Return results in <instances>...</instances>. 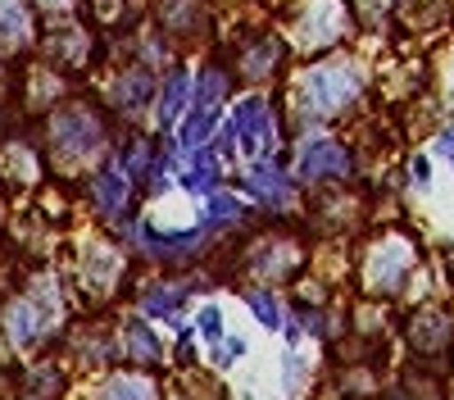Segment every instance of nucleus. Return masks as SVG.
Wrapping results in <instances>:
<instances>
[{
  "instance_id": "1",
  "label": "nucleus",
  "mask_w": 454,
  "mask_h": 400,
  "mask_svg": "<svg viewBox=\"0 0 454 400\" xmlns=\"http://www.w3.org/2000/svg\"><path fill=\"white\" fill-rule=\"evenodd\" d=\"M68 301L51 269H36L23 286L0 296V341L14 355H42L64 327Z\"/></svg>"
},
{
  "instance_id": "2",
  "label": "nucleus",
  "mask_w": 454,
  "mask_h": 400,
  "mask_svg": "<svg viewBox=\"0 0 454 400\" xmlns=\"http://www.w3.org/2000/svg\"><path fill=\"white\" fill-rule=\"evenodd\" d=\"M42 137L46 155L59 169H96L109 151V119L87 96H64L42 109Z\"/></svg>"
},
{
  "instance_id": "3",
  "label": "nucleus",
  "mask_w": 454,
  "mask_h": 400,
  "mask_svg": "<svg viewBox=\"0 0 454 400\" xmlns=\"http://www.w3.org/2000/svg\"><path fill=\"white\" fill-rule=\"evenodd\" d=\"M364 68L359 59H346V55H327V59H314L309 68H300V78L291 87V100H295V114L300 119H336L340 109H350L359 96H364Z\"/></svg>"
},
{
  "instance_id": "4",
  "label": "nucleus",
  "mask_w": 454,
  "mask_h": 400,
  "mask_svg": "<svg viewBox=\"0 0 454 400\" xmlns=\"http://www.w3.org/2000/svg\"><path fill=\"white\" fill-rule=\"evenodd\" d=\"M227 128L237 137V155L250 160H278V105L263 96V91H246L237 96V105L227 109Z\"/></svg>"
},
{
  "instance_id": "5",
  "label": "nucleus",
  "mask_w": 454,
  "mask_h": 400,
  "mask_svg": "<svg viewBox=\"0 0 454 400\" xmlns=\"http://www.w3.org/2000/svg\"><path fill=\"white\" fill-rule=\"evenodd\" d=\"M346 27H350L346 0H305L291 14V42L300 51H327L346 36Z\"/></svg>"
},
{
  "instance_id": "6",
  "label": "nucleus",
  "mask_w": 454,
  "mask_h": 400,
  "mask_svg": "<svg viewBox=\"0 0 454 400\" xmlns=\"http://www.w3.org/2000/svg\"><path fill=\"white\" fill-rule=\"evenodd\" d=\"M46 19L36 14L32 0H0V55L5 59H27L42 51Z\"/></svg>"
},
{
  "instance_id": "7",
  "label": "nucleus",
  "mask_w": 454,
  "mask_h": 400,
  "mask_svg": "<svg viewBox=\"0 0 454 400\" xmlns=\"http://www.w3.org/2000/svg\"><path fill=\"white\" fill-rule=\"evenodd\" d=\"M192 87H196L192 64L173 59V64L164 68L160 87H155V105H150V114H155V128H160V132H173V128L182 123L186 105H192Z\"/></svg>"
},
{
  "instance_id": "8",
  "label": "nucleus",
  "mask_w": 454,
  "mask_h": 400,
  "mask_svg": "<svg viewBox=\"0 0 454 400\" xmlns=\"http://www.w3.org/2000/svg\"><path fill=\"white\" fill-rule=\"evenodd\" d=\"M350 173V151L332 137H309L295 151V177L300 182H336Z\"/></svg>"
},
{
  "instance_id": "9",
  "label": "nucleus",
  "mask_w": 454,
  "mask_h": 400,
  "mask_svg": "<svg viewBox=\"0 0 454 400\" xmlns=\"http://www.w3.org/2000/svg\"><path fill=\"white\" fill-rule=\"evenodd\" d=\"M132 192H137V182H132L119 164H114V160L96 164L91 177H87V200H91V209H96L100 218H123L128 205H132Z\"/></svg>"
},
{
  "instance_id": "10",
  "label": "nucleus",
  "mask_w": 454,
  "mask_h": 400,
  "mask_svg": "<svg viewBox=\"0 0 454 400\" xmlns=\"http://www.w3.org/2000/svg\"><path fill=\"white\" fill-rule=\"evenodd\" d=\"M155 87H160V78H155V68H145L141 59L137 64H128L119 78L109 82V109L114 114H123V119H137L145 105H155Z\"/></svg>"
},
{
  "instance_id": "11",
  "label": "nucleus",
  "mask_w": 454,
  "mask_h": 400,
  "mask_svg": "<svg viewBox=\"0 0 454 400\" xmlns=\"http://www.w3.org/2000/svg\"><path fill=\"white\" fill-rule=\"evenodd\" d=\"M87 400H164V391L145 369H114L87 387Z\"/></svg>"
},
{
  "instance_id": "12",
  "label": "nucleus",
  "mask_w": 454,
  "mask_h": 400,
  "mask_svg": "<svg viewBox=\"0 0 454 400\" xmlns=\"http://www.w3.org/2000/svg\"><path fill=\"white\" fill-rule=\"evenodd\" d=\"M282 55H286V42L282 36H250V42L232 55V73L237 78H246V82H269L273 73H278V64H282Z\"/></svg>"
},
{
  "instance_id": "13",
  "label": "nucleus",
  "mask_w": 454,
  "mask_h": 400,
  "mask_svg": "<svg viewBox=\"0 0 454 400\" xmlns=\"http://www.w3.org/2000/svg\"><path fill=\"white\" fill-rule=\"evenodd\" d=\"M404 273H409V246L400 237H387L382 246H372L368 264H364V278H368L372 291H382V296H387V291L400 286Z\"/></svg>"
},
{
  "instance_id": "14",
  "label": "nucleus",
  "mask_w": 454,
  "mask_h": 400,
  "mask_svg": "<svg viewBox=\"0 0 454 400\" xmlns=\"http://www.w3.org/2000/svg\"><path fill=\"white\" fill-rule=\"evenodd\" d=\"M119 355L132 364V369H155V364H164V341L145 318H128L119 327Z\"/></svg>"
},
{
  "instance_id": "15",
  "label": "nucleus",
  "mask_w": 454,
  "mask_h": 400,
  "mask_svg": "<svg viewBox=\"0 0 454 400\" xmlns=\"http://www.w3.org/2000/svg\"><path fill=\"white\" fill-rule=\"evenodd\" d=\"M241 187H246L259 205H286V200H291V177H286L282 160H250Z\"/></svg>"
},
{
  "instance_id": "16",
  "label": "nucleus",
  "mask_w": 454,
  "mask_h": 400,
  "mask_svg": "<svg viewBox=\"0 0 454 400\" xmlns=\"http://www.w3.org/2000/svg\"><path fill=\"white\" fill-rule=\"evenodd\" d=\"M119 273H123V260H119V250H105V241H96V246L82 255V286L100 291V286H109Z\"/></svg>"
},
{
  "instance_id": "17",
  "label": "nucleus",
  "mask_w": 454,
  "mask_h": 400,
  "mask_svg": "<svg viewBox=\"0 0 454 400\" xmlns=\"http://www.w3.org/2000/svg\"><path fill=\"white\" fill-rule=\"evenodd\" d=\"M237 218H246V205H241L232 192H223V187H218L214 196L200 200V224H205V228H232Z\"/></svg>"
},
{
  "instance_id": "18",
  "label": "nucleus",
  "mask_w": 454,
  "mask_h": 400,
  "mask_svg": "<svg viewBox=\"0 0 454 400\" xmlns=\"http://www.w3.org/2000/svg\"><path fill=\"white\" fill-rule=\"evenodd\" d=\"M59 364H32L19 382V396L23 400H59Z\"/></svg>"
},
{
  "instance_id": "19",
  "label": "nucleus",
  "mask_w": 454,
  "mask_h": 400,
  "mask_svg": "<svg viewBox=\"0 0 454 400\" xmlns=\"http://www.w3.org/2000/svg\"><path fill=\"white\" fill-rule=\"evenodd\" d=\"M186 305V291L182 286H150L141 296V314L145 318H164V323H177V310Z\"/></svg>"
},
{
  "instance_id": "20",
  "label": "nucleus",
  "mask_w": 454,
  "mask_h": 400,
  "mask_svg": "<svg viewBox=\"0 0 454 400\" xmlns=\"http://www.w3.org/2000/svg\"><path fill=\"white\" fill-rule=\"evenodd\" d=\"M246 305H250V314L269 327V333H282L286 327V318H282V301L273 296V291H263V286H250L246 291Z\"/></svg>"
},
{
  "instance_id": "21",
  "label": "nucleus",
  "mask_w": 454,
  "mask_h": 400,
  "mask_svg": "<svg viewBox=\"0 0 454 400\" xmlns=\"http://www.w3.org/2000/svg\"><path fill=\"white\" fill-rule=\"evenodd\" d=\"M196 337H200L205 346H218V341L227 337L223 310H218V305H200V310H196Z\"/></svg>"
},
{
  "instance_id": "22",
  "label": "nucleus",
  "mask_w": 454,
  "mask_h": 400,
  "mask_svg": "<svg viewBox=\"0 0 454 400\" xmlns=\"http://www.w3.org/2000/svg\"><path fill=\"white\" fill-rule=\"evenodd\" d=\"M36 14H42L46 23H59V19H73L78 14V0H32Z\"/></svg>"
},
{
  "instance_id": "23",
  "label": "nucleus",
  "mask_w": 454,
  "mask_h": 400,
  "mask_svg": "<svg viewBox=\"0 0 454 400\" xmlns=\"http://www.w3.org/2000/svg\"><path fill=\"white\" fill-rule=\"evenodd\" d=\"M214 350V364H218V369H223V364H232V359H241L246 355V341L241 337H223L218 346H209Z\"/></svg>"
},
{
  "instance_id": "24",
  "label": "nucleus",
  "mask_w": 454,
  "mask_h": 400,
  "mask_svg": "<svg viewBox=\"0 0 454 400\" xmlns=\"http://www.w3.org/2000/svg\"><path fill=\"white\" fill-rule=\"evenodd\" d=\"M436 151H441V155H450V160H454V132H445V137H441V141H436Z\"/></svg>"
},
{
  "instance_id": "25",
  "label": "nucleus",
  "mask_w": 454,
  "mask_h": 400,
  "mask_svg": "<svg viewBox=\"0 0 454 400\" xmlns=\"http://www.w3.org/2000/svg\"><path fill=\"white\" fill-rule=\"evenodd\" d=\"M10 64H14V59H5V55H0V91L10 87Z\"/></svg>"
},
{
  "instance_id": "26",
  "label": "nucleus",
  "mask_w": 454,
  "mask_h": 400,
  "mask_svg": "<svg viewBox=\"0 0 454 400\" xmlns=\"http://www.w3.org/2000/svg\"><path fill=\"white\" fill-rule=\"evenodd\" d=\"M0 232H5V196H0Z\"/></svg>"
}]
</instances>
